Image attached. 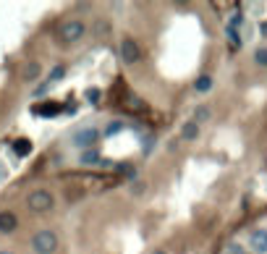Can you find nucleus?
Listing matches in <instances>:
<instances>
[{
    "mask_svg": "<svg viewBox=\"0 0 267 254\" xmlns=\"http://www.w3.org/2000/svg\"><path fill=\"white\" fill-rule=\"evenodd\" d=\"M32 251L34 254H55L58 251V236L48 228L37 230V234L32 236Z\"/></svg>",
    "mask_w": 267,
    "mask_h": 254,
    "instance_id": "nucleus-1",
    "label": "nucleus"
},
{
    "mask_svg": "<svg viewBox=\"0 0 267 254\" xmlns=\"http://www.w3.org/2000/svg\"><path fill=\"white\" fill-rule=\"evenodd\" d=\"M53 204H55V199H53V194L48 189H34L27 197V207L32 213H50Z\"/></svg>",
    "mask_w": 267,
    "mask_h": 254,
    "instance_id": "nucleus-2",
    "label": "nucleus"
},
{
    "mask_svg": "<svg viewBox=\"0 0 267 254\" xmlns=\"http://www.w3.org/2000/svg\"><path fill=\"white\" fill-rule=\"evenodd\" d=\"M58 34H60V42L74 45V42H79L86 34V27H84V21H79V18H69V21H63V24H60Z\"/></svg>",
    "mask_w": 267,
    "mask_h": 254,
    "instance_id": "nucleus-3",
    "label": "nucleus"
},
{
    "mask_svg": "<svg viewBox=\"0 0 267 254\" xmlns=\"http://www.w3.org/2000/svg\"><path fill=\"white\" fill-rule=\"evenodd\" d=\"M139 58H142L139 42L134 37H121V60L126 66H134V63H139Z\"/></svg>",
    "mask_w": 267,
    "mask_h": 254,
    "instance_id": "nucleus-4",
    "label": "nucleus"
},
{
    "mask_svg": "<svg viewBox=\"0 0 267 254\" xmlns=\"http://www.w3.org/2000/svg\"><path fill=\"white\" fill-rule=\"evenodd\" d=\"M97 136H100L97 129H89V126H86V129H81V131L74 134V144H76L79 150H92V144L97 142Z\"/></svg>",
    "mask_w": 267,
    "mask_h": 254,
    "instance_id": "nucleus-5",
    "label": "nucleus"
},
{
    "mask_svg": "<svg viewBox=\"0 0 267 254\" xmlns=\"http://www.w3.org/2000/svg\"><path fill=\"white\" fill-rule=\"evenodd\" d=\"M249 249L254 254H267V228H254L249 234Z\"/></svg>",
    "mask_w": 267,
    "mask_h": 254,
    "instance_id": "nucleus-6",
    "label": "nucleus"
},
{
    "mask_svg": "<svg viewBox=\"0 0 267 254\" xmlns=\"http://www.w3.org/2000/svg\"><path fill=\"white\" fill-rule=\"evenodd\" d=\"M18 228V218L8 210L0 213V234H13V230Z\"/></svg>",
    "mask_w": 267,
    "mask_h": 254,
    "instance_id": "nucleus-7",
    "label": "nucleus"
},
{
    "mask_svg": "<svg viewBox=\"0 0 267 254\" xmlns=\"http://www.w3.org/2000/svg\"><path fill=\"white\" fill-rule=\"evenodd\" d=\"M39 74H42V66L32 60V63H27V66H24V71H21V79H24L27 84H32V81H37V79H39Z\"/></svg>",
    "mask_w": 267,
    "mask_h": 254,
    "instance_id": "nucleus-8",
    "label": "nucleus"
},
{
    "mask_svg": "<svg viewBox=\"0 0 267 254\" xmlns=\"http://www.w3.org/2000/svg\"><path fill=\"white\" fill-rule=\"evenodd\" d=\"M181 136H184L186 142H194L196 136H199V123H196V121H186V123L181 126Z\"/></svg>",
    "mask_w": 267,
    "mask_h": 254,
    "instance_id": "nucleus-9",
    "label": "nucleus"
},
{
    "mask_svg": "<svg viewBox=\"0 0 267 254\" xmlns=\"http://www.w3.org/2000/svg\"><path fill=\"white\" fill-rule=\"evenodd\" d=\"M13 152H16L18 157L29 155V152H32V142H29V139H16V142H13Z\"/></svg>",
    "mask_w": 267,
    "mask_h": 254,
    "instance_id": "nucleus-10",
    "label": "nucleus"
},
{
    "mask_svg": "<svg viewBox=\"0 0 267 254\" xmlns=\"http://www.w3.org/2000/svg\"><path fill=\"white\" fill-rule=\"evenodd\" d=\"M97 163H100L97 150H84L81 152V165H97Z\"/></svg>",
    "mask_w": 267,
    "mask_h": 254,
    "instance_id": "nucleus-11",
    "label": "nucleus"
},
{
    "mask_svg": "<svg viewBox=\"0 0 267 254\" xmlns=\"http://www.w3.org/2000/svg\"><path fill=\"white\" fill-rule=\"evenodd\" d=\"M212 84H215V81H212V76H207V74H205V76H199V79L194 81V89H196V92H210V89H212Z\"/></svg>",
    "mask_w": 267,
    "mask_h": 254,
    "instance_id": "nucleus-12",
    "label": "nucleus"
},
{
    "mask_svg": "<svg viewBox=\"0 0 267 254\" xmlns=\"http://www.w3.org/2000/svg\"><path fill=\"white\" fill-rule=\"evenodd\" d=\"M212 118V110L207 108V105H199L196 110H194V121L196 123H202V121H210Z\"/></svg>",
    "mask_w": 267,
    "mask_h": 254,
    "instance_id": "nucleus-13",
    "label": "nucleus"
},
{
    "mask_svg": "<svg viewBox=\"0 0 267 254\" xmlns=\"http://www.w3.org/2000/svg\"><path fill=\"white\" fill-rule=\"evenodd\" d=\"M34 113L37 115H55V113H60V105H37Z\"/></svg>",
    "mask_w": 267,
    "mask_h": 254,
    "instance_id": "nucleus-14",
    "label": "nucleus"
},
{
    "mask_svg": "<svg viewBox=\"0 0 267 254\" xmlns=\"http://www.w3.org/2000/svg\"><path fill=\"white\" fill-rule=\"evenodd\" d=\"M254 63L259 68H267V48H257L254 50Z\"/></svg>",
    "mask_w": 267,
    "mask_h": 254,
    "instance_id": "nucleus-15",
    "label": "nucleus"
},
{
    "mask_svg": "<svg viewBox=\"0 0 267 254\" xmlns=\"http://www.w3.org/2000/svg\"><path fill=\"white\" fill-rule=\"evenodd\" d=\"M63 76H65V68H63V66H55L53 71H50V79H48V81L53 84V81H60Z\"/></svg>",
    "mask_w": 267,
    "mask_h": 254,
    "instance_id": "nucleus-16",
    "label": "nucleus"
},
{
    "mask_svg": "<svg viewBox=\"0 0 267 254\" xmlns=\"http://www.w3.org/2000/svg\"><path fill=\"white\" fill-rule=\"evenodd\" d=\"M226 34H228V39L233 42V48H238V45H241V37H238V32L228 27V29H226Z\"/></svg>",
    "mask_w": 267,
    "mask_h": 254,
    "instance_id": "nucleus-17",
    "label": "nucleus"
},
{
    "mask_svg": "<svg viewBox=\"0 0 267 254\" xmlns=\"http://www.w3.org/2000/svg\"><path fill=\"white\" fill-rule=\"evenodd\" d=\"M123 129V121H118V123H110L107 129H105V136H110V134H118Z\"/></svg>",
    "mask_w": 267,
    "mask_h": 254,
    "instance_id": "nucleus-18",
    "label": "nucleus"
},
{
    "mask_svg": "<svg viewBox=\"0 0 267 254\" xmlns=\"http://www.w3.org/2000/svg\"><path fill=\"white\" fill-rule=\"evenodd\" d=\"M152 147H154V136H147L142 142V152H152Z\"/></svg>",
    "mask_w": 267,
    "mask_h": 254,
    "instance_id": "nucleus-19",
    "label": "nucleus"
},
{
    "mask_svg": "<svg viewBox=\"0 0 267 254\" xmlns=\"http://www.w3.org/2000/svg\"><path fill=\"white\" fill-rule=\"evenodd\" d=\"M86 100L89 102H97L100 100V89H86Z\"/></svg>",
    "mask_w": 267,
    "mask_h": 254,
    "instance_id": "nucleus-20",
    "label": "nucleus"
},
{
    "mask_svg": "<svg viewBox=\"0 0 267 254\" xmlns=\"http://www.w3.org/2000/svg\"><path fill=\"white\" fill-rule=\"evenodd\" d=\"M228 254H243L241 244H228Z\"/></svg>",
    "mask_w": 267,
    "mask_h": 254,
    "instance_id": "nucleus-21",
    "label": "nucleus"
},
{
    "mask_svg": "<svg viewBox=\"0 0 267 254\" xmlns=\"http://www.w3.org/2000/svg\"><path fill=\"white\" fill-rule=\"evenodd\" d=\"M142 189H147V186H142V181H137V186H131L134 194H142Z\"/></svg>",
    "mask_w": 267,
    "mask_h": 254,
    "instance_id": "nucleus-22",
    "label": "nucleus"
},
{
    "mask_svg": "<svg viewBox=\"0 0 267 254\" xmlns=\"http://www.w3.org/2000/svg\"><path fill=\"white\" fill-rule=\"evenodd\" d=\"M152 254H168V251H165V249H154Z\"/></svg>",
    "mask_w": 267,
    "mask_h": 254,
    "instance_id": "nucleus-23",
    "label": "nucleus"
},
{
    "mask_svg": "<svg viewBox=\"0 0 267 254\" xmlns=\"http://www.w3.org/2000/svg\"><path fill=\"white\" fill-rule=\"evenodd\" d=\"M0 254H13V251H8V249H0Z\"/></svg>",
    "mask_w": 267,
    "mask_h": 254,
    "instance_id": "nucleus-24",
    "label": "nucleus"
},
{
    "mask_svg": "<svg viewBox=\"0 0 267 254\" xmlns=\"http://www.w3.org/2000/svg\"><path fill=\"white\" fill-rule=\"evenodd\" d=\"M226 254H228V251H226Z\"/></svg>",
    "mask_w": 267,
    "mask_h": 254,
    "instance_id": "nucleus-25",
    "label": "nucleus"
}]
</instances>
